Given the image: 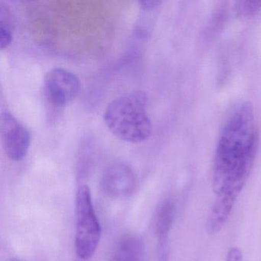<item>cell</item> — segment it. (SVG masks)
I'll use <instances>...</instances> for the list:
<instances>
[{
    "mask_svg": "<svg viewBox=\"0 0 261 261\" xmlns=\"http://www.w3.org/2000/svg\"><path fill=\"white\" fill-rule=\"evenodd\" d=\"M257 145L253 106L241 102L230 111L218 137L212 183L216 195L223 189L241 193L251 172Z\"/></svg>",
    "mask_w": 261,
    "mask_h": 261,
    "instance_id": "6da1fadb",
    "label": "cell"
},
{
    "mask_svg": "<svg viewBox=\"0 0 261 261\" xmlns=\"http://www.w3.org/2000/svg\"><path fill=\"white\" fill-rule=\"evenodd\" d=\"M147 103V95L142 91L128 93L113 100L103 115L109 130L128 143L146 141L152 134V123L146 112Z\"/></svg>",
    "mask_w": 261,
    "mask_h": 261,
    "instance_id": "7a4b0ae2",
    "label": "cell"
},
{
    "mask_svg": "<svg viewBox=\"0 0 261 261\" xmlns=\"http://www.w3.org/2000/svg\"><path fill=\"white\" fill-rule=\"evenodd\" d=\"M75 250L83 260L95 253L101 236V227L96 215L91 190L88 186L79 188L76 195Z\"/></svg>",
    "mask_w": 261,
    "mask_h": 261,
    "instance_id": "3957f363",
    "label": "cell"
},
{
    "mask_svg": "<svg viewBox=\"0 0 261 261\" xmlns=\"http://www.w3.org/2000/svg\"><path fill=\"white\" fill-rule=\"evenodd\" d=\"M0 134L4 152L10 160L19 162L25 158L30 146V132L10 113L1 115Z\"/></svg>",
    "mask_w": 261,
    "mask_h": 261,
    "instance_id": "277c9868",
    "label": "cell"
},
{
    "mask_svg": "<svg viewBox=\"0 0 261 261\" xmlns=\"http://www.w3.org/2000/svg\"><path fill=\"white\" fill-rule=\"evenodd\" d=\"M44 88L49 101L56 106L62 107L75 98L80 91L81 84L74 73L56 68L47 73Z\"/></svg>",
    "mask_w": 261,
    "mask_h": 261,
    "instance_id": "5b68a950",
    "label": "cell"
},
{
    "mask_svg": "<svg viewBox=\"0 0 261 261\" xmlns=\"http://www.w3.org/2000/svg\"><path fill=\"white\" fill-rule=\"evenodd\" d=\"M135 175L127 165L117 163L108 167L100 180V188L111 198L127 196L135 188Z\"/></svg>",
    "mask_w": 261,
    "mask_h": 261,
    "instance_id": "8992f818",
    "label": "cell"
},
{
    "mask_svg": "<svg viewBox=\"0 0 261 261\" xmlns=\"http://www.w3.org/2000/svg\"><path fill=\"white\" fill-rule=\"evenodd\" d=\"M145 244L140 237L125 234L113 244L108 261H144Z\"/></svg>",
    "mask_w": 261,
    "mask_h": 261,
    "instance_id": "52a82bcc",
    "label": "cell"
},
{
    "mask_svg": "<svg viewBox=\"0 0 261 261\" xmlns=\"http://www.w3.org/2000/svg\"><path fill=\"white\" fill-rule=\"evenodd\" d=\"M174 215H175V206L171 201L163 203L157 214L155 229L163 247H164L166 244L168 235L172 228Z\"/></svg>",
    "mask_w": 261,
    "mask_h": 261,
    "instance_id": "ba28073f",
    "label": "cell"
},
{
    "mask_svg": "<svg viewBox=\"0 0 261 261\" xmlns=\"http://www.w3.org/2000/svg\"><path fill=\"white\" fill-rule=\"evenodd\" d=\"M237 14L241 17L254 16L261 10V1H240L235 6Z\"/></svg>",
    "mask_w": 261,
    "mask_h": 261,
    "instance_id": "9c48e42d",
    "label": "cell"
},
{
    "mask_svg": "<svg viewBox=\"0 0 261 261\" xmlns=\"http://www.w3.org/2000/svg\"><path fill=\"white\" fill-rule=\"evenodd\" d=\"M13 36L11 30L7 24L1 22L0 25V48L4 49L11 44Z\"/></svg>",
    "mask_w": 261,
    "mask_h": 261,
    "instance_id": "30bf717a",
    "label": "cell"
},
{
    "mask_svg": "<svg viewBox=\"0 0 261 261\" xmlns=\"http://www.w3.org/2000/svg\"><path fill=\"white\" fill-rule=\"evenodd\" d=\"M226 261H244L243 260V255L239 247H233L229 250L227 253Z\"/></svg>",
    "mask_w": 261,
    "mask_h": 261,
    "instance_id": "8fae6325",
    "label": "cell"
},
{
    "mask_svg": "<svg viewBox=\"0 0 261 261\" xmlns=\"http://www.w3.org/2000/svg\"><path fill=\"white\" fill-rule=\"evenodd\" d=\"M161 2L155 1V0H150V1H142L139 2L140 7L144 10H151L157 8L160 5Z\"/></svg>",
    "mask_w": 261,
    "mask_h": 261,
    "instance_id": "7c38bea8",
    "label": "cell"
},
{
    "mask_svg": "<svg viewBox=\"0 0 261 261\" xmlns=\"http://www.w3.org/2000/svg\"><path fill=\"white\" fill-rule=\"evenodd\" d=\"M10 261H21V260H19V259H12Z\"/></svg>",
    "mask_w": 261,
    "mask_h": 261,
    "instance_id": "4fadbf2b",
    "label": "cell"
}]
</instances>
